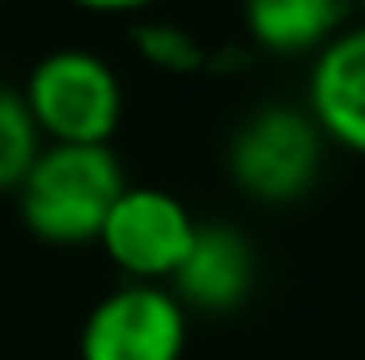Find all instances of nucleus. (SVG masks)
Here are the masks:
<instances>
[{
    "label": "nucleus",
    "mask_w": 365,
    "mask_h": 360,
    "mask_svg": "<svg viewBox=\"0 0 365 360\" xmlns=\"http://www.w3.org/2000/svg\"><path fill=\"white\" fill-rule=\"evenodd\" d=\"M123 186V166L110 144H47L17 186L21 221L56 246L98 242Z\"/></svg>",
    "instance_id": "obj_1"
},
{
    "label": "nucleus",
    "mask_w": 365,
    "mask_h": 360,
    "mask_svg": "<svg viewBox=\"0 0 365 360\" xmlns=\"http://www.w3.org/2000/svg\"><path fill=\"white\" fill-rule=\"evenodd\" d=\"M323 132L310 119V110L297 106H259L242 119V127L230 140L225 170L234 186L255 203H297L323 166Z\"/></svg>",
    "instance_id": "obj_2"
},
{
    "label": "nucleus",
    "mask_w": 365,
    "mask_h": 360,
    "mask_svg": "<svg viewBox=\"0 0 365 360\" xmlns=\"http://www.w3.org/2000/svg\"><path fill=\"white\" fill-rule=\"evenodd\" d=\"M21 93L51 144H110L123 119V90L115 68L81 47L43 55Z\"/></svg>",
    "instance_id": "obj_3"
},
{
    "label": "nucleus",
    "mask_w": 365,
    "mask_h": 360,
    "mask_svg": "<svg viewBox=\"0 0 365 360\" xmlns=\"http://www.w3.org/2000/svg\"><path fill=\"white\" fill-rule=\"evenodd\" d=\"M195 229L200 221L179 195L162 186H123L115 208L106 212L98 242L128 280L166 284L182 268L195 242Z\"/></svg>",
    "instance_id": "obj_4"
},
{
    "label": "nucleus",
    "mask_w": 365,
    "mask_h": 360,
    "mask_svg": "<svg viewBox=\"0 0 365 360\" xmlns=\"http://www.w3.org/2000/svg\"><path fill=\"white\" fill-rule=\"evenodd\" d=\"M182 348L187 305L166 284H119L81 327V360H182Z\"/></svg>",
    "instance_id": "obj_5"
},
{
    "label": "nucleus",
    "mask_w": 365,
    "mask_h": 360,
    "mask_svg": "<svg viewBox=\"0 0 365 360\" xmlns=\"http://www.w3.org/2000/svg\"><path fill=\"white\" fill-rule=\"evenodd\" d=\"M306 110L323 140L365 157V26H344L323 51H314Z\"/></svg>",
    "instance_id": "obj_6"
},
{
    "label": "nucleus",
    "mask_w": 365,
    "mask_h": 360,
    "mask_svg": "<svg viewBox=\"0 0 365 360\" xmlns=\"http://www.w3.org/2000/svg\"><path fill=\"white\" fill-rule=\"evenodd\" d=\"M255 288V246L242 229L225 221H208L195 229V242L170 280V292L187 309L230 314Z\"/></svg>",
    "instance_id": "obj_7"
},
{
    "label": "nucleus",
    "mask_w": 365,
    "mask_h": 360,
    "mask_svg": "<svg viewBox=\"0 0 365 360\" xmlns=\"http://www.w3.org/2000/svg\"><path fill=\"white\" fill-rule=\"evenodd\" d=\"M353 0H242V26L255 51L268 55H314L349 21Z\"/></svg>",
    "instance_id": "obj_8"
},
{
    "label": "nucleus",
    "mask_w": 365,
    "mask_h": 360,
    "mask_svg": "<svg viewBox=\"0 0 365 360\" xmlns=\"http://www.w3.org/2000/svg\"><path fill=\"white\" fill-rule=\"evenodd\" d=\"M43 153V132L30 115L26 93L0 85V191H17Z\"/></svg>",
    "instance_id": "obj_9"
},
{
    "label": "nucleus",
    "mask_w": 365,
    "mask_h": 360,
    "mask_svg": "<svg viewBox=\"0 0 365 360\" xmlns=\"http://www.w3.org/2000/svg\"><path fill=\"white\" fill-rule=\"evenodd\" d=\"M132 43H136V51H140V60L153 64V68H162V73L187 77V73L208 68L204 43H200L191 30L175 26V21H140V26L132 30Z\"/></svg>",
    "instance_id": "obj_10"
},
{
    "label": "nucleus",
    "mask_w": 365,
    "mask_h": 360,
    "mask_svg": "<svg viewBox=\"0 0 365 360\" xmlns=\"http://www.w3.org/2000/svg\"><path fill=\"white\" fill-rule=\"evenodd\" d=\"M77 9H86V13H106V17H123V13H145V9H153L158 0H73Z\"/></svg>",
    "instance_id": "obj_11"
},
{
    "label": "nucleus",
    "mask_w": 365,
    "mask_h": 360,
    "mask_svg": "<svg viewBox=\"0 0 365 360\" xmlns=\"http://www.w3.org/2000/svg\"><path fill=\"white\" fill-rule=\"evenodd\" d=\"M357 4H361V13H365V0H357Z\"/></svg>",
    "instance_id": "obj_12"
}]
</instances>
